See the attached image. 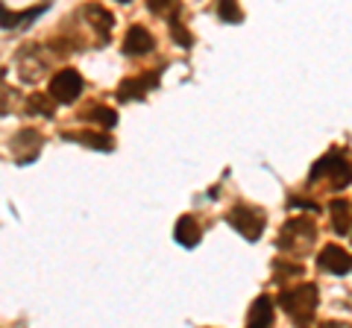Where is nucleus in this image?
Wrapping results in <instances>:
<instances>
[{
  "mask_svg": "<svg viewBox=\"0 0 352 328\" xmlns=\"http://www.w3.org/2000/svg\"><path fill=\"white\" fill-rule=\"evenodd\" d=\"M118 3H126V0H118Z\"/></svg>",
  "mask_w": 352,
  "mask_h": 328,
  "instance_id": "aec40b11",
  "label": "nucleus"
},
{
  "mask_svg": "<svg viewBox=\"0 0 352 328\" xmlns=\"http://www.w3.org/2000/svg\"><path fill=\"white\" fill-rule=\"evenodd\" d=\"M156 47V38L150 36L144 27H129L124 36V53L126 56H144V53H153Z\"/></svg>",
  "mask_w": 352,
  "mask_h": 328,
  "instance_id": "6e6552de",
  "label": "nucleus"
},
{
  "mask_svg": "<svg viewBox=\"0 0 352 328\" xmlns=\"http://www.w3.org/2000/svg\"><path fill=\"white\" fill-rule=\"evenodd\" d=\"M329 214H332V229L338 235H346L349 232V223H352V217H349V202L346 200H332L329 202Z\"/></svg>",
  "mask_w": 352,
  "mask_h": 328,
  "instance_id": "f8f14e48",
  "label": "nucleus"
},
{
  "mask_svg": "<svg viewBox=\"0 0 352 328\" xmlns=\"http://www.w3.org/2000/svg\"><path fill=\"white\" fill-rule=\"evenodd\" d=\"M332 179V188H346V185L352 182V164L346 161L344 152H326V156L320 161H314V167L311 173H308V179L317 182V179Z\"/></svg>",
  "mask_w": 352,
  "mask_h": 328,
  "instance_id": "f03ea898",
  "label": "nucleus"
},
{
  "mask_svg": "<svg viewBox=\"0 0 352 328\" xmlns=\"http://www.w3.org/2000/svg\"><path fill=\"white\" fill-rule=\"evenodd\" d=\"M217 18L226 24H241V6L235 0H217Z\"/></svg>",
  "mask_w": 352,
  "mask_h": 328,
  "instance_id": "2eb2a0df",
  "label": "nucleus"
},
{
  "mask_svg": "<svg viewBox=\"0 0 352 328\" xmlns=\"http://www.w3.org/2000/svg\"><path fill=\"white\" fill-rule=\"evenodd\" d=\"M317 267L326 270V272H335V276H344V272L352 270V255L344 246L329 244V246L320 249V255H317Z\"/></svg>",
  "mask_w": 352,
  "mask_h": 328,
  "instance_id": "423d86ee",
  "label": "nucleus"
},
{
  "mask_svg": "<svg viewBox=\"0 0 352 328\" xmlns=\"http://www.w3.org/2000/svg\"><path fill=\"white\" fill-rule=\"evenodd\" d=\"M82 89H85L82 76L76 73L74 68H65V71H59V73L50 80V89H47V91H50V97H53L56 103L68 106V103H74L76 97L82 94Z\"/></svg>",
  "mask_w": 352,
  "mask_h": 328,
  "instance_id": "20e7f679",
  "label": "nucleus"
},
{
  "mask_svg": "<svg viewBox=\"0 0 352 328\" xmlns=\"http://www.w3.org/2000/svg\"><path fill=\"white\" fill-rule=\"evenodd\" d=\"M68 141H80V144L91 147V150H112V141L100 132H65Z\"/></svg>",
  "mask_w": 352,
  "mask_h": 328,
  "instance_id": "ddd939ff",
  "label": "nucleus"
},
{
  "mask_svg": "<svg viewBox=\"0 0 352 328\" xmlns=\"http://www.w3.org/2000/svg\"><path fill=\"white\" fill-rule=\"evenodd\" d=\"M170 36H173V41H179V47H182V50H188V47L194 45L191 32L185 30V27H182V24H179V21H176V18L170 21Z\"/></svg>",
  "mask_w": 352,
  "mask_h": 328,
  "instance_id": "f3484780",
  "label": "nucleus"
},
{
  "mask_svg": "<svg viewBox=\"0 0 352 328\" xmlns=\"http://www.w3.org/2000/svg\"><path fill=\"white\" fill-rule=\"evenodd\" d=\"M53 103H56V100H53V97H50V100H44L41 94L30 97V108H41V112H44V117H50V115H53Z\"/></svg>",
  "mask_w": 352,
  "mask_h": 328,
  "instance_id": "6ab92c4d",
  "label": "nucleus"
},
{
  "mask_svg": "<svg viewBox=\"0 0 352 328\" xmlns=\"http://www.w3.org/2000/svg\"><path fill=\"white\" fill-rule=\"evenodd\" d=\"M85 15L91 18V27L97 30V36L100 38H109V32H112V27H115V15L112 12H106L103 6H97V3H91L85 9Z\"/></svg>",
  "mask_w": 352,
  "mask_h": 328,
  "instance_id": "9b49d317",
  "label": "nucleus"
},
{
  "mask_svg": "<svg viewBox=\"0 0 352 328\" xmlns=\"http://www.w3.org/2000/svg\"><path fill=\"white\" fill-rule=\"evenodd\" d=\"M173 237H176V244H182L185 249H194L197 244H200V237H203L200 223H197L191 214L179 217V220H176V226H173Z\"/></svg>",
  "mask_w": 352,
  "mask_h": 328,
  "instance_id": "1a4fd4ad",
  "label": "nucleus"
},
{
  "mask_svg": "<svg viewBox=\"0 0 352 328\" xmlns=\"http://www.w3.org/2000/svg\"><path fill=\"white\" fill-rule=\"evenodd\" d=\"M88 120H94V124H100L106 129H112L118 124V115H115V108H109V106H91L88 108Z\"/></svg>",
  "mask_w": 352,
  "mask_h": 328,
  "instance_id": "4468645a",
  "label": "nucleus"
},
{
  "mask_svg": "<svg viewBox=\"0 0 352 328\" xmlns=\"http://www.w3.org/2000/svg\"><path fill=\"white\" fill-rule=\"evenodd\" d=\"M226 220L241 237H247V240H258L264 232V211L256 209V205H244V202L232 205V211H229Z\"/></svg>",
  "mask_w": 352,
  "mask_h": 328,
  "instance_id": "7ed1b4c3",
  "label": "nucleus"
},
{
  "mask_svg": "<svg viewBox=\"0 0 352 328\" xmlns=\"http://www.w3.org/2000/svg\"><path fill=\"white\" fill-rule=\"evenodd\" d=\"M317 302H320V293H317L314 284H296V288L279 293L282 311L288 314L296 325H308V323L314 320Z\"/></svg>",
  "mask_w": 352,
  "mask_h": 328,
  "instance_id": "f257e3e1",
  "label": "nucleus"
},
{
  "mask_svg": "<svg viewBox=\"0 0 352 328\" xmlns=\"http://www.w3.org/2000/svg\"><path fill=\"white\" fill-rule=\"evenodd\" d=\"M273 316H276L273 299L270 296H258L256 302H252L250 314H247V325L250 328H267V325H273Z\"/></svg>",
  "mask_w": 352,
  "mask_h": 328,
  "instance_id": "9d476101",
  "label": "nucleus"
},
{
  "mask_svg": "<svg viewBox=\"0 0 352 328\" xmlns=\"http://www.w3.org/2000/svg\"><path fill=\"white\" fill-rule=\"evenodd\" d=\"M147 6H150L156 15H168V12H173V9L179 6V3H176V0H147Z\"/></svg>",
  "mask_w": 352,
  "mask_h": 328,
  "instance_id": "a211bd4d",
  "label": "nucleus"
},
{
  "mask_svg": "<svg viewBox=\"0 0 352 328\" xmlns=\"http://www.w3.org/2000/svg\"><path fill=\"white\" fill-rule=\"evenodd\" d=\"M317 237V229L311 220H305V217H300V220H291L282 226V237H279V249H291V253H296L300 246H308L314 244Z\"/></svg>",
  "mask_w": 352,
  "mask_h": 328,
  "instance_id": "39448f33",
  "label": "nucleus"
},
{
  "mask_svg": "<svg viewBox=\"0 0 352 328\" xmlns=\"http://www.w3.org/2000/svg\"><path fill=\"white\" fill-rule=\"evenodd\" d=\"M44 9H47V6L27 9V12H12V15H9L6 9H3V27H6V30H9V27H21V24H24V21H30V18H38V15L44 12Z\"/></svg>",
  "mask_w": 352,
  "mask_h": 328,
  "instance_id": "dca6fc26",
  "label": "nucleus"
},
{
  "mask_svg": "<svg viewBox=\"0 0 352 328\" xmlns=\"http://www.w3.org/2000/svg\"><path fill=\"white\" fill-rule=\"evenodd\" d=\"M159 85V73H141V76H132V80H124L118 85V100L120 103H129V100H141L147 97V91H153Z\"/></svg>",
  "mask_w": 352,
  "mask_h": 328,
  "instance_id": "0eeeda50",
  "label": "nucleus"
}]
</instances>
